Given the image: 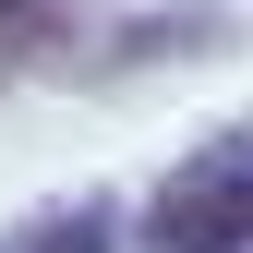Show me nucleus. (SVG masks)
Listing matches in <instances>:
<instances>
[{
	"instance_id": "nucleus-2",
	"label": "nucleus",
	"mask_w": 253,
	"mask_h": 253,
	"mask_svg": "<svg viewBox=\"0 0 253 253\" xmlns=\"http://www.w3.org/2000/svg\"><path fill=\"white\" fill-rule=\"evenodd\" d=\"M0 253H121V205L109 193H73V205H37Z\"/></svg>"
},
{
	"instance_id": "nucleus-3",
	"label": "nucleus",
	"mask_w": 253,
	"mask_h": 253,
	"mask_svg": "<svg viewBox=\"0 0 253 253\" xmlns=\"http://www.w3.org/2000/svg\"><path fill=\"white\" fill-rule=\"evenodd\" d=\"M73 60V0H0V84Z\"/></svg>"
},
{
	"instance_id": "nucleus-1",
	"label": "nucleus",
	"mask_w": 253,
	"mask_h": 253,
	"mask_svg": "<svg viewBox=\"0 0 253 253\" xmlns=\"http://www.w3.org/2000/svg\"><path fill=\"white\" fill-rule=\"evenodd\" d=\"M145 253H253V109L145 193Z\"/></svg>"
}]
</instances>
